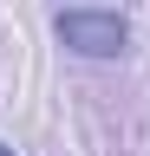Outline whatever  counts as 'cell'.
I'll return each instance as SVG.
<instances>
[{
  "label": "cell",
  "mask_w": 150,
  "mask_h": 156,
  "mask_svg": "<svg viewBox=\"0 0 150 156\" xmlns=\"http://www.w3.org/2000/svg\"><path fill=\"white\" fill-rule=\"evenodd\" d=\"M0 156H13V143H0Z\"/></svg>",
  "instance_id": "7a4b0ae2"
},
{
  "label": "cell",
  "mask_w": 150,
  "mask_h": 156,
  "mask_svg": "<svg viewBox=\"0 0 150 156\" xmlns=\"http://www.w3.org/2000/svg\"><path fill=\"white\" fill-rule=\"evenodd\" d=\"M52 33L72 58H124L130 52V20L118 7H59Z\"/></svg>",
  "instance_id": "6da1fadb"
}]
</instances>
